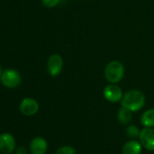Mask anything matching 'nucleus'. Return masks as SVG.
Masks as SVG:
<instances>
[{"instance_id": "1", "label": "nucleus", "mask_w": 154, "mask_h": 154, "mask_svg": "<svg viewBox=\"0 0 154 154\" xmlns=\"http://www.w3.org/2000/svg\"><path fill=\"white\" fill-rule=\"evenodd\" d=\"M121 104L122 107H125L131 112H137L143 108L145 104V96L139 90H131L123 94Z\"/></svg>"}, {"instance_id": "8", "label": "nucleus", "mask_w": 154, "mask_h": 154, "mask_svg": "<svg viewBox=\"0 0 154 154\" xmlns=\"http://www.w3.org/2000/svg\"><path fill=\"white\" fill-rule=\"evenodd\" d=\"M20 111L26 116H33L37 113L39 110V104L36 100L33 98H25L20 103Z\"/></svg>"}, {"instance_id": "6", "label": "nucleus", "mask_w": 154, "mask_h": 154, "mask_svg": "<svg viewBox=\"0 0 154 154\" xmlns=\"http://www.w3.org/2000/svg\"><path fill=\"white\" fill-rule=\"evenodd\" d=\"M16 149V140L14 136L8 132L0 134V152L10 154Z\"/></svg>"}, {"instance_id": "5", "label": "nucleus", "mask_w": 154, "mask_h": 154, "mask_svg": "<svg viewBox=\"0 0 154 154\" xmlns=\"http://www.w3.org/2000/svg\"><path fill=\"white\" fill-rule=\"evenodd\" d=\"M63 60L60 54H54L48 58L47 71L51 76L53 77L58 76L63 70Z\"/></svg>"}, {"instance_id": "12", "label": "nucleus", "mask_w": 154, "mask_h": 154, "mask_svg": "<svg viewBox=\"0 0 154 154\" xmlns=\"http://www.w3.org/2000/svg\"><path fill=\"white\" fill-rule=\"evenodd\" d=\"M131 111H130L129 109L122 107L118 111L117 113V119L118 121L122 123V124H129L131 121L132 118V114H131Z\"/></svg>"}, {"instance_id": "2", "label": "nucleus", "mask_w": 154, "mask_h": 154, "mask_svg": "<svg viewBox=\"0 0 154 154\" xmlns=\"http://www.w3.org/2000/svg\"><path fill=\"white\" fill-rule=\"evenodd\" d=\"M125 69L123 64L116 60L111 61L107 63L104 69V75L110 84H118L124 77Z\"/></svg>"}, {"instance_id": "4", "label": "nucleus", "mask_w": 154, "mask_h": 154, "mask_svg": "<svg viewBox=\"0 0 154 154\" xmlns=\"http://www.w3.org/2000/svg\"><path fill=\"white\" fill-rule=\"evenodd\" d=\"M103 94L105 100L112 103H116L118 102H121L123 97L122 90L121 89L120 86L117 85V84H110L107 86H105Z\"/></svg>"}, {"instance_id": "13", "label": "nucleus", "mask_w": 154, "mask_h": 154, "mask_svg": "<svg viewBox=\"0 0 154 154\" xmlns=\"http://www.w3.org/2000/svg\"><path fill=\"white\" fill-rule=\"evenodd\" d=\"M140 131L136 125H130L126 129V134L129 138H131V139L137 138L140 136Z\"/></svg>"}, {"instance_id": "11", "label": "nucleus", "mask_w": 154, "mask_h": 154, "mask_svg": "<svg viewBox=\"0 0 154 154\" xmlns=\"http://www.w3.org/2000/svg\"><path fill=\"white\" fill-rule=\"evenodd\" d=\"M140 123L144 127H148V128L154 127V108L149 109L141 114Z\"/></svg>"}, {"instance_id": "7", "label": "nucleus", "mask_w": 154, "mask_h": 154, "mask_svg": "<svg viewBox=\"0 0 154 154\" xmlns=\"http://www.w3.org/2000/svg\"><path fill=\"white\" fill-rule=\"evenodd\" d=\"M141 145L149 151H154V129L144 127L139 136Z\"/></svg>"}, {"instance_id": "16", "label": "nucleus", "mask_w": 154, "mask_h": 154, "mask_svg": "<svg viewBox=\"0 0 154 154\" xmlns=\"http://www.w3.org/2000/svg\"><path fill=\"white\" fill-rule=\"evenodd\" d=\"M16 153L17 154H27V150L24 146H20L17 149Z\"/></svg>"}, {"instance_id": "17", "label": "nucleus", "mask_w": 154, "mask_h": 154, "mask_svg": "<svg viewBox=\"0 0 154 154\" xmlns=\"http://www.w3.org/2000/svg\"><path fill=\"white\" fill-rule=\"evenodd\" d=\"M2 72H3V71L1 69V66H0V77H1V75H2Z\"/></svg>"}, {"instance_id": "15", "label": "nucleus", "mask_w": 154, "mask_h": 154, "mask_svg": "<svg viewBox=\"0 0 154 154\" xmlns=\"http://www.w3.org/2000/svg\"><path fill=\"white\" fill-rule=\"evenodd\" d=\"M60 2V0H42L43 5L47 8H55Z\"/></svg>"}, {"instance_id": "14", "label": "nucleus", "mask_w": 154, "mask_h": 154, "mask_svg": "<svg viewBox=\"0 0 154 154\" xmlns=\"http://www.w3.org/2000/svg\"><path fill=\"white\" fill-rule=\"evenodd\" d=\"M55 154H75V149L72 146H63L57 149Z\"/></svg>"}, {"instance_id": "9", "label": "nucleus", "mask_w": 154, "mask_h": 154, "mask_svg": "<svg viewBox=\"0 0 154 154\" xmlns=\"http://www.w3.org/2000/svg\"><path fill=\"white\" fill-rule=\"evenodd\" d=\"M29 148L32 154H45L48 149V144L44 138L35 137L31 140Z\"/></svg>"}, {"instance_id": "10", "label": "nucleus", "mask_w": 154, "mask_h": 154, "mask_svg": "<svg viewBox=\"0 0 154 154\" xmlns=\"http://www.w3.org/2000/svg\"><path fill=\"white\" fill-rule=\"evenodd\" d=\"M141 143L137 140L127 141L122 149V154H140L141 153Z\"/></svg>"}, {"instance_id": "3", "label": "nucleus", "mask_w": 154, "mask_h": 154, "mask_svg": "<svg viewBox=\"0 0 154 154\" xmlns=\"http://www.w3.org/2000/svg\"><path fill=\"white\" fill-rule=\"evenodd\" d=\"M0 79L4 86L13 89L17 88L21 84L22 77L18 71L15 69H7L2 72Z\"/></svg>"}]
</instances>
